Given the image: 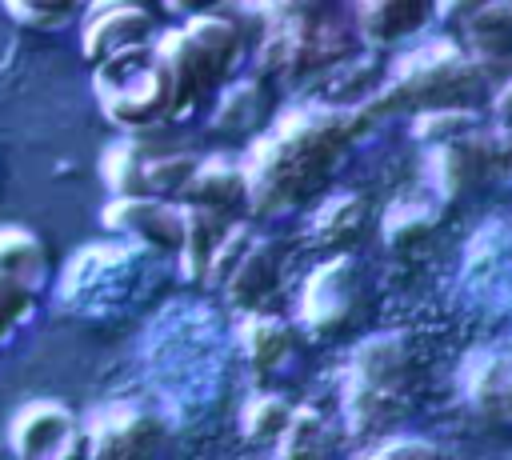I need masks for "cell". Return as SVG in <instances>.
I'll use <instances>...</instances> for the list:
<instances>
[{"label": "cell", "mask_w": 512, "mask_h": 460, "mask_svg": "<svg viewBox=\"0 0 512 460\" xmlns=\"http://www.w3.org/2000/svg\"><path fill=\"white\" fill-rule=\"evenodd\" d=\"M224 216L216 212H200V208H184V240H180V272L188 284H204L208 260L224 236Z\"/></svg>", "instance_id": "obj_16"}, {"label": "cell", "mask_w": 512, "mask_h": 460, "mask_svg": "<svg viewBox=\"0 0 512 460\" xmlns=\"http://www.w3.org/2000/svg\"><path fill=\"white\" fill-rule=\"evenodd\" d=\"M28 304H32V292L20 288V284H12L8 276H0V332H4L12 320H20V316L28 312Z\"/></svg>", "instance_id": "obj_24"}, {"label": "cell", "mask_w": 512, "mask_h": 460, "mask_svg": "<svg viewBox=\"0 0 512 460\" xmlns=\"http://www.w3.org/2000/svg\"><path fill=\"white\" fill-rule=\"evenodd\" d=\"M196 164L200 160L188 156V152H148V160H144V196L164 200V204H180Z\"/></svg>", "instance_id": "obj_17"}, {"label": "cell", "mask_w": 512, "mask_h": 460, "mask_svg": "<svg viewBox=\"0 0 512 460\" xmlns=\"http://www.w3.org/2000/svg\"><path fill=\"white\" fill-rule=\"evenodd\" d=\"M144 160L148 152L136 140H124L104 152V184L112 188V200L144 196Z\"/></svg>", "instance_id": "obj_22"}, {"label": "cell", "mask_w": 512, "mask_h": 460, "mask_svg": "<svg viewBox=\"0 0 512 460\" xmlns=\"http://www.w3.org/2000/svg\"><path fill=\"white\" fill-rule=\"evenodd\" d=\"M408 368H412V340L404 332H380L360 344L352 368H348V420L356 428H376L380 420H392L396 404L408 392Z\"/></svg>", "instance_id": "obj_5"}, {"label": "cell", "mask_w": 512, "mask_h": 460, "mask_svg": "<svg viewBox=\"0 0 512 460\" xmlns=\"http://www.w3.org/2000/svg\"><path fill=\"white\" fill-rule=\"evenodd\" d=\"M364 460H448V456L428 440H384Z\"/></svg>", "instance_id": "obj_23"}, {"label": "cell", "mask_w": 512, "mask_h": 460, "mask_svg": "<svg viewBox=\"0 0 512 460\" xmlns=\"http://www.w3.org/2000/svg\"><path fill=\"white\" fill-rule=\"evenodd\" d=\"M244 204V172L240 164H228L220 156H208L196 164L184 196H180V208H200V212H216L224 216L228 208Z\"/></svg>", "instance_id": "obj_12"}, {"label": "cell", "mask_w": 512, "mask_h": 460, "mask_svg": "<svg viewBox=\"0 0 512 460\" xmlns=\"http://www.w3.org/2000/svg\"><path fill=\"white\" fill-rule=\"evenodd\" d=\"M472 408L492 424H512V356H484L472 360L464 376Z\"/></svg>", "instance_id": "obj_13"}, {"label": "cell", "mask_w": 512, "mask_h": 460, "mask_svg": "<svg viewBox=\"0 0 512 460\" xmlns=\"http://www.w3.org/2000/svg\"><path fill=\"white\" fill-rule=\"evenodd\" d=\"M264 120H268V88L256 76L236 80L232 88H224L220 104L212 112L216 132H256V128H264Z\"/></svg>", "instance_id": "obj_14"}, {"label": "cell", "mask_w": 512, "mask_h": 460, "mask_svg": "<svg viewBox=\"0 0 512 460\" xmlns=\"http://www.w3.org/2000/svg\"><path fill=\"white\" fill-rule=\"evenodd\" d=\"M0 276H8L20 288H36V280L44 276V248L32 232L24 228H4L0 232Z\"/></svg>", "instance_id": "obj_19"}, {"label": "cell", "mask_w": 512, "mask_h": 460, "mask_svg": "<svg viewBox=\"0 0 512 460\" xmlns=\"http://www.w3.org/2000/svg\"><path fill=\"white\" fill-rule=\"evenodd\" d=\"M464 32H468V48H472V64L476 68L512 60V8H504V4L472 8Z\"/></svg>", "instance_id": "obj_15"}, {"label": "cell", "mask_w": 512, "mask_h": 460, "mask_svg": "<svg viewBox=\"0 0 512 460\" xmlns=\"http://www.w3.org/2000/svg\"><path fill=\"white\" fill-rule=\"evenodd\" d=\"M368 124L364 112L348 108H296L276 128H268L248 160L244 172V204L260 216L288 212L316 196L332 168L340 164L344 148L356 140V132Z\"/></svg>", "instance_id": "obj_1"}, {"label": "cell", "mask_w": 512, "mask_h": 460, "mask_svg": "<svg viewBox=\"0 0 512 460\" xmlns=\"http://www.w3.org/2000/svg\"><path fill=\"white\" fill-rule=\"evenodd\" d=\"M152 16L136 4H100L88 12L84 32H80V48L88 56V64H104L128 48L152 44Z\"/></svg>", "instance_id": "obj_9"}, {"label": "cell", "mask_w": 512, "mask_h": 460, "mask_svg": "<svg viewBox=\"0 0 512 460\" xmlns=\"http://www.w3.org/2000/svg\"><path fill=\"white\" fill-rule=\"evenodd\" d=\"M360 224H364V204L356 196H336L320 204V212L308 224V236L324 248H344L348 240H356Z\"/></svg>", "instance_id": "obj_21"}, {"label": "cell", "mask_w": 512, "mask_h": 460, "mask_svg": "<svg viewBox=\"0 0 512 460\" xmlns=\"http://www.w3.org/2000/svg\"><path fill=\"white\" fill-rule=\"evenodd\" d=\"M276 272H280L276 244L256 232L252 244L244 248V256L232 264V272H228V280L220 284V292H224L236 308H256V304L276 288Z\"/></svg>", "instance_id": "obj_11"}, {"label": "cell", "mask_w": 512, "mask_h": 460, "mask_svg": "<svg viewBox=\"0 0 512 460\" xmlns=\"http://www.w3.org/2000/svg\"><path fill=\"white\" fill-rule=\"evenodd\" d=\"M432 12L420 8V4H372V8H356V20H360V32L372 40V44H392L408 32H416Z\"/></svg>", "instance_id": "obj_20"}, {"label": "cell", "mask_w": 512, "mask_h": 460, "mask_svg": "<svg viewBox=\"0 0 512 460\" xmlns=\"http://www.w3.org/2000/svg\"><path fill=\"white\" fill-rule=\"evenodd\" d=\"M72 416L60 404H28L12 424V448L24 460H56V448L72 444Z\"/></svg>", "instance_id": "obj_10"}, {"label": "cell", "mask_w": 512, "mask_h": 460, "mask_svg": "<svg viewBox=\"0 0 512 460\" xmlns=\"http://www.w3.org/2000/svg\"><path fill=\"white\" fill-rule=\"evenodd\" d=\"M464 252V296L476 312L496 316L492 324H512V220H488Z\"/></svg>", "instance_id": "obj_6"}, {"label": "cell", "mask_w": 512, "mask_h": 460, "mask_svg": "<svg viewBox=\"0 0 512 460\" xmlns=\"http://www.w3.org/2000/svg\"><path fill=\"white\" fill-rule=\"evenodd\" d=\"M496 116L504 120V124H512V80L504 84V92L496 96Z\"/></svg>", "instance_id": "obj_26"}, {"label": "cell", "mask_w": 512, "mask_h": 460, "mask_svg": "<svg viewBox=\"0 0 512 460\" xmlns=\"http://www.w3.org/2000/svg\"><path fill=\"white\" fill-rule=\"evenodd\" d=\"M484 92V72L460 56L452 44H428L396 60L388 88H380L388 108L432 112H468V104Z\"/></svg>", "instance_id": "obj_3"}, {"label": "cell", "mask_w": 512, "mask_h": 460, "mask_svg": "<svg viewBox=\"0 0 512 460\" xmlns=\"http://www.w3.org/2000/svg\"><path fill=\"white\" fill-rule=\"evenodd\" d=\"M356 296H360L356 264L348 256H332L304 284V300H300L304 328L312 336H340L356 316Z\"/></svg>", "instance_id": "obj_7"}, {"label": "cell", "mask_w": 512, "mask_h": 460, "mask_svg": "<svg viewBox=\"0 0 512 460\" xmlns=\"http://www.w3.org/2000/svg\"><path fill=\"white\" fill-rule=\"evenodd\" d=\"M104 224L116 232H128L144 248H156L164 256H180V240H184V208L180 204H164L152 196L112 200L104 208Z\"/></svg>", "instance_id": "obj_8"}, {"label": "cell", "mask_w": 512, "mask_h": 460, "mask_svg": "<svg viewBox=\"0 0 512 460\" xmlns=\"http://www.w3.org/2000/svg\"><path fill=\"white\" fill-rule=\"evenodd\" d=\"M240 348H244V356H248V364H252L256 372H268V368H276V364L288 356L292 332H288L280 320L252 312V316L244 320V328H240Z\"/></svg>", "instance_id": "obj_18"}, {"label": "cell", "mask_w": 512, "mask_h": 460, "mask_svg": "<svg viewBox=\"0 0 512 460\" xmlns=\"http://www.w3.org/2000/svg\"><path fill=\"white\" fill-rule=\"evenodd\" d=\"M92 84L104 116L124 132H148L160 120H172V84L152 44L96 64Z\"/></svg>", "instance_id": "obj_4"}, {"label": "cell", "mask_w": 512, "mask_h": 460, "mask_svg": "<svg viewBox=\"0 0 512 460\" xmlns=\"http://www.w3.org/2000/svg\"><path fill=\"white\" fill-rule=\"evenodd\" d=\"M244 44L240 24H232L224 12H200L184 28H172L152 40L168 84H172V116L192 112L236 64Z\"/></svg>", "instance_id": "obj_2"}, {"label": "cell", "mask_w": 512, "mask_h": 460, "mask_svg": "<svg viewBox=\"0 0 512 460\" xmlns=\"http://www.w3.org/2000/svg\"><path fill=\"white\" fill-rule=\"evenodd\" d=\"M8 16L24 24H60L72 16V8H36V4H8Z\"/></svg>", "instance_id": "obj_25"}]
</instances>
